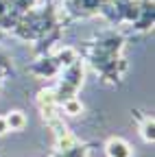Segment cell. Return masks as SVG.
Wrapping results in <instances>:
<instances>
[{"label":"cell","mask_w":155,"mask_h":157,"mask_svg":"<svg viewBox=\"0 0 155 157\" xmlns=\"http://www.w3.org/2000/svg\"><path fill=\"white\" fill-rule=\"evenodd\" d=\"M9 133V127H7V120H5V116H0V137L7 135Z\"/></svg>","instance_id":"6"},{"label":"cell","mask_w":155,"mask_h":157,"mask_svg":"<svg viewBox=\"0 0 155 157\" xmlns=\"http://www.w3.org/2000/svg\"><path fill=\"white\" fill-rule=\"evenodd\" d=\"M105 155L107 157H131V144L122 137H109L107 144H105Z\"/></svg>","instance_id":"1"},{"label":"cell","mask_w":155,"mask_h":157,"mask_svg":"<svg viewBox=\"0 0 155 157\" xmlns=\"http://www.w3.org/2000/svg\"><path fill=\"white\" fill-rule=\"evenodd\" d=\"M61 109L68 116H79L83 111V105H81V101L76 96H70V98H66V101H61Z\"/></svg>","instance_id":"4"},{"label":"cell","mask_w":155,"mask_h":157,"mask_svg":"<svg viewBox=\"0 0 155 157\" xmlns=\"http://www.w3.org/2000/svg\"><path fill=\"white\" fill-rule=\"evenodd\" d=\"M140 133L144 137V142H149V144L155 142V120H153V116H146L144 118V122L140 127Z\"/></svg>","instance_id":"3"},{"label":"cell","mask_w":155,"mask_h":157,"mask_svg":"<svg viewBox=\"0 0 155 157\" xmlns=\"http://www.w3.org/2000/svg\"><path fill=\"white\" fill-rule=\"evenodd\" d=\"M5 120H7L9 131H22L26 127V116L22 111H11L9 116H5Z\"/></svg>","instance_id":"2"},{"label":"cell","mask_w":155,"mask_h":157,"mask_svg":"<svg viewBox=\"0 0 155 157\" xmlns=\"http://www.w3.org/2000/svg\"><path fill=\"white\" fill-rule=\"evenodd\" d=\"M52 157H92V153H90V148H87V146H79V144H76L74 148L64 151V153H59V151H57Z\"/></svg>","instance_id":"5"}]
</instances>
